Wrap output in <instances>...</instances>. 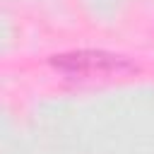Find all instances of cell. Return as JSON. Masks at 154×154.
<instances>
[{"instance_id": "cell-1", "label": "cell", "mask_w": 154, "mask_h": 154, "mask_svg": "<svg viewBox=\"0 0 154 154\" xmlns=\"http://www.w3.org/2000/svg\"><path fill=\"white\" fill-rule=\"evenodd\" d=\"M51 65L60 70L63 75L79 77V79H106V77H125L135 72L137 67L116 53L106 51H72V53H60L51 58Z\"/></svg>"}]
</instances>
